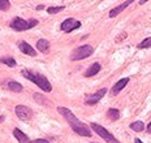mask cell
Here are the masks:
<instances>
[{
    "label": "cell",
    "instance_id": "6da1fadb",
    "mask_svg": "<svg viewBox=\"0 0 151 143\" xmlns=\"http://www.w3.org/2000/svg\"><path fill=\"white\" fill-rule=\"evenodd\" d=\"M58 112L68 121V124L70 125V127L73 129L74 133H77V134L81 137H91V132H90L89 126L85 125L83 122H81V121L72 113L70 109H68V108H65V107H59Z\"/></svg>",
    "mask_w": 151,
    "mask_h": 143
},
{
    "label": "cell",
    "instance_id": "7a4b0ae2",
    "mask_svg": "<svg viewBox=\"0 0 151 143\" xmlns=\"http://www.w3.org/2000/svg\"><path fill=\"white\" fill-rule=\"evenodd\" d=\"M21 74H22L25 78H27V79H30L31 82H34L38 87L40 90H43L45 92L52 91V86H51V83H50V81L47 79L45 76H42V74L35 73L34 70H22Z\"/></svg>",
    "mask_w": 151,
    "mask_h": 143
},
{
    "label": "cell",
    "instance_id": "3957f363",
    "mask_svg": "<svg viewBox=\"0 0 151 143\" xmlns=\"http://www.w3.org/2000/svg\"><path fill=\"white\" fill-rule=\"evenodd\" d=\"M93 54H94V48L89 44H85V46H81V47H78L76 51L72 52L70 60H73V61L82 60V59L89 57V56H91Z\"/></svg>",
    "mask_w": 151,
    "mask_h": 143
},
{
    "label": "cell",
    "instance_id": "277c9868",
    "mask_svg": "<svg viewBox=\"0 0 151 143\" xmlns=\"http://www.w3.org/2000/svg\"><path fill=\"white\" fill-rule=\"evenodd\" d=\"M90 127L94 130V132L98 134L100 138L102 139H104L106 142H108V143H120L119 141H116L115 139V137H113L111 133L108 132L107 129H104L103 126H100V125H98V124H95V122H91L90 124Z\"/></svg>",
    "mask_w": 151,
    "mask_h": 143
},
{
    "label": "cell",
    "instance_id": "5b68a950",
    "mask_svg": "<svg viewBox=\"0 0 151 143\" xmlns=\"http://www.w3.org/2000/svg\"><path fill=\"white\" fill-rule=\"evenodd\" d=\"M14 112H16V116L22 121H29L33 119V111H31V108L26 107V105H17L14 108Z\"/></svg>",
    "mask_w": 151,
    "mask_h": 143
},
{
    "label": "cell",
    "instance_id": "8992f818",
    "mask_svg": "<svg viewBox=\"0 0 151 143\" xmlns=\"http://www.w3.org/2000/svg\"><path fill=\"white\" fill-rule=\"evenodd\" d=\"M11 27L16 31H25V30H29L30 26H29V21L24 20V18H20V17H16L13 21L11 22Z\"/></svg>",
    "mask_w": 151,
    "mask_h": 143
},
{
    "label": "cell",
    "instance_id": "52a82bcc",
    "mask_svg": "<svg viewBox=\"0 0 151 143\" xmlns=\"http://www.w3.org/2000/svg\"><path fill=\"white\" fill-rule=\"evenodd\" d=\"M78 27H81V22L77 21L76 18H67V20L63 21V24H61V30L65 33H70V31H73L74 29H78Z\"/></svg>",
    "mask_w": 151,
    "mask_h": 143
},
{
    "label": "cell",
    "instance_id": "ba28073f",
    "mask_svg": "<svg viewBox=\"0 0 151 143\" xmlns=\"http://www.w3.org/2000/svg\"><path fill=\"white\" fill-rule=\"evenodd\" d=\"M108 91L106 87H103V89H100L99 91H96L95 94H91L89 96H86V99H85V103H86L87 105H94V104H96L100 100V99L103 98V96L106 95V92Z\"/></svg>",
    "mask_w": 151,
    "mask_h": 143
},
{
    "label": "cell",
    "instance_id": "9c48e42d",
    "mask_svg": "<svg viewBox=\"0 0 151 143\" xmlns=\"http://www.w3.org/2000/svg\"><path fill=\"white\" fill-rule=\"evenodd\" d=\"M18 48H20V51L22 52V54H25V55H29V56H35L37 55V51L26 42H20L18 43Z\"/></svg>",
    "mask_w": 151,
    "mask_h": 143
},
{
    "label": "cell",
    "instance_id": "30bf717a",
    "mask_svg": "<svg viewBox=\"0 0 151 143\" xmlns=\"http://www.w3.org/2000/svg\"><path fill=\"white\" fill-rule=\"evenodd\" d=\"M132 3H133V1H132V0H129V1H124V3H122V4L117 5V7H116V8H113L112 11L109 12V17L113 18V17H116V16H117V14H120V13H121L122 11H124L125 8H128L129 5L132 4Z\"/></svg>",
    "mask_w": 151,
    "mask_h": 143
},
{
    "label": "cell",
    "instance_id": "8fae6325",
    "mask_svg": "<svg viewBox=\"0 0 151 143\" xmlns=\"http://www.w3.org/2000/svg\"><path fill=\"white\" fill-rule=\"evenodd\" d=\"M129 81H130V79H129L128 77H127V78H122V79L119 81V82L116 83L115 86H113V89H112V95H117L119 92H120L121 90H122V89L125 87V86L128 85V82H129Z\"/></svg>",
    "mask_w": 151,
    "mask_h": 143
},
{
    "label": "cell",
    "instance_id": "7c38bea8",
    "mask_svg": "<svg viewBox=\"0 0 151 143\" xmlns=\"http://www.w3.org/2000/svg\"><path fill=\"white\" fill-rule=\"evenodd\" d=\"M13 135L16 137V139H17L20 143H30L29 137H27L26 134H24V133L21 132L20 129H17V127L13 129Z\"/></svg>",
    "mask_w": 151,
    "mask_h": 143
},
{
    "label": "cell",
    "instance_id": "4fadbf2b",
    "mask_svg": "<svg viewBox=\"0 0 151 143\" xmlns=\"http://www.w3.org/2000/svg\"><path fill=\"white\" fill-rule=\"evenodd\" d=\"M100 68H102V66H100L99 63L91 64L89 66V69L85 72V77H93V76H95V74H98L99 70H100Z\"/></svg>",
    "mask_w": 151,
    "mask_h": 143
},
{
    "label": "cell",
    "instance_id": "5bb4252c",
    "mask_svg": "<svg viewBox=\"0 0 151 143\" xmlns=\"http://www.w3.org/2000/svg\"><path fill=\"white\" fill-rule=\"evenodd\" d=\"M37 49H39V51L43 52V54L48 52V49H50V42L47 39H39L37 42Z\"/></svg>",
    "mask_w": 151,
    "mask_h": 143
},
{
    "label": "cell",
    "instance_id": "9a60e30c",
    "mask_svg": "<svg viewBox=\"0 0 151 143\" xmlns=\"http://www.w3.org/2000/svg\"><path fill=\"white\" fill-rule=\"evenodd\" d=\"M107 116L111 121H117L119 117H120V111L116 109V108H109L107 111Z\"/></svg>",
    "mask_w": 151,
    "mask_h": 143
},
{
    "label": "cell",
    "instance_id": "2e32d148",
    "mask_svg": "<svg viewBox=\"0 0 151 143\" xmlns=\"http://www.w3.org/2000/svg\"><path fill=\"white\" fill-rule=\"evenodd\" d=\"M8 87L11 91H14V92H21L22 91V85L18 82H16V81H9L8 82Z\"/></svg>",
    "mask_w": 151,
    "mask_h": 143
},
{
    "label": "cell",
    "instance_id": "e0dca14e",
    "mask_svg": "<svg viewBox=\"0 0 151 143\" xmlns=\"http://www.w3.org/2000/svg\"><path fill=\"white\" fill-rule=\"evenodd\" d=\"M130 129L134 130V132H137V133H139V132H142V130L145 129V125H143L142 121H136V122L130 124Z\"/></svg>",
    "mask_w": 151,
    "mask_h": 143
},
{
    "label": "cell",
    "instance_id": "ac0fdd59",
    "mask_svg": "<svg viewBox=\"0 0 151 143\" xmlns=\"http://www.w3.org/2000/svg\"><path fill=\"white\" fill-rule=\"evenodd\" d=\"M0 63L8 65V66H11V68H13L17 65V63H16V60L13 57H0Z\"/></svg>",
    "mask_w": 151,
    "mask_h": 143
},
{
    "label": "cell",
    "instance_id": "d6986e66",
    "mask_svg": "<svg viewBox=\"0 0 151 143\" xmlns=\"http://www.w3.org/2000/svg\"><path fill=\"white\" fill-rule=\"evenodd\" d=\"M151 47V36H149V38L143 39L142 42L138 44V48L139 49H143V48H150Z\"/></svg>",
    "mask_w": 151,
    "mask_h": 143
},
{
    "label": "cell",
    "instance_id": "ffe728a7",
    "mask_svg": "<svg viewBox=\"0 0 151 143\" xmlns=\"http://www.w3.org/2000/svg\"><path fill=\"white\" fill-rule=\"evenodd\" d=\"M9 8H11L9 0H0V11H8Z\"/></svg>",
    "mask_w": 151,
    "mask_h": 143
},
{
    "label": "cell",
    "instance_id": "44dd1931",
    "mask_svg": "<svg viewBox=\"0 0 151 143\" xmlns=\"http://www.w3.org/2000/svg\"><path fill=\"white\" fill-rule=\"evenodd\" d=\"M64 8H65L64 5H60V7H50V8H47V12L50 14H53V13H58V12H61Z\"/></svg>",
    "mask_w": 151,
    "mask_h": 143
},
{
    "label": "cell",
    "instance_id": "7402d4cb",
    "mask_svg": "<svg viewBox=\"0 0 151 143\" xmlns=\"http://www.w3.org/2000/svg\"><path fill=\"white\" fill-rule=\"evenodd\" d=\"M34 99H35V100H38V103H39V104H43V103L46 102V99L42 98V96H40L39 94H34Z\"/></svg>",
    "mask_w": 151,
    "mask_h": 143
},
{
    "label": "cell",
    "instance_id": "603a6c76",
    "mask_svg": "<svg viewBox=\"0 0 151 143\" xmlns=\"http://www.w3.org/2000/svg\"><path fill=\"white\" fill-rule=\"evenodd\" d=\"M30 143H50L48 141H46V139H35V141L30 142Z\"/></svg>",
    "mask_w": 151,
    "mask_h": 143
},
{
    "label": "cell",
    "instance_id": "cb8c5ba5",
    "mask_svg": "<svg viewBox=\"0 0 151 143\" xmlns=\"http://www.w3.org/2000/svg\"><path fill=\"white\" fill-rule=\"evenodd\" d=\"M134 143H143L142 141H141V139H138V138H136L134 139Z\"/></svg>",
    "mask_w": 151,
    "mask_h": 143
},
{
    "label": "cell",
    "instance_id": "d4e9b609",
    "mask_svg": "<svg viewBox=\"0 0 151 143\" xmlns=\"http://www.w3.org/2000/svg\"><path fill=\"white\" fill-rule=\"evenodd\" d=\"M147 133H151V122L149 124V126H147Z\"/></svg>",
    "mask_w": 151,
    "mask_h": 143
},
{
    "label": "cell",
    "instance_id": "484cf974",
    "mask_svg": "<svg viewBox=\"0 0 151 143\" xmlns=\"http://www.w3.org/2000/svg\"><path fill=\"white\" fill-rule=\"evenodd\" d=\"M37 9H38V11H40V9H45V7H43V5H38Z\"/></svg>",
    "mask_w": 151,
    "mask_h": 143
},
{
    "label": "cell",
    "instance_id": "4316f807",
    "mask_svg": "<svg viewBox=\"0 0 151 143\" xmlns=\"http://www.w3.org/2000/svg\"><path fill=\"white\" fill-rule=\"evenodd\" d=\"M3 120H4V116H0V122H1Z\"/></svg>",
    "mask_w": 151,
    "mask_h": 143
}]
</instances>
